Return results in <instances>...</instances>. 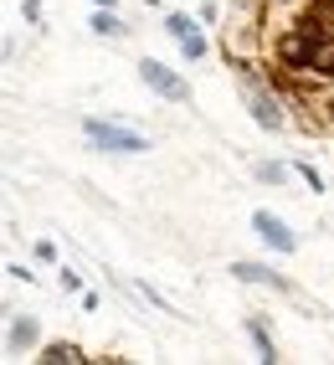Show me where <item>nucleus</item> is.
<instances>
[{
	"label": "nucleus",
	"mask_w": 334,
	"mask_h": 365,
	"mask_svg": "<svg viewBox=\"0 0 334 365\" xmlns=\"http://www.w3.org/2000/svg\"><path fill=\"white\" fill-rule=\"evenodd\" d=\"M41 360H46V365H78L83 350L73 345V339H57V345H46V350H41Z\"/></svg>",
	"instance_id": "8"
},
{
	"label": "nucleus",
	"mask_w": 334,
	"mask_h": 365,
	"mask_svg": "<svg viewBox=\"0 0 334 365\" xmlns=\"http://www.w3.org/2000/svg\"><path fill=\"white\" fill-rule=\"evenodd\" d=\"M26 345H36V319H11L6 350H26Z\"/></svg>",
	"instance_id": "7"
},
{
	"label": "nucleus",
	"mask_w": 334,
	"mask_h": 365,
	"mask_svg": "<svg viewBox=\"0 0 334 365\" xmlns=\"http://www.w3.org/2000/svg\"><path fill=\"white\" fill-rule=\"evenodd\" d=\"M21 16H26V21H41V0H26V6H21Z\"/></svg>",
	"instance_id": "14"
},
{
	"label": "nucleus",
	"mask_w": 334,
	"mask_h": 365,
	"mask_svg": "<svg viewBox=\"0 0 334 365\" xmlns=\"http://www.w3.org/2000/svg\"><path fill=\"white\" fill-rule=\"evenodd\" d=\"M298 175L308 180V190H324V175H319V170H314V165H308V160L298 165Z\"/></svg>",
	"instance_id": "12"
},
{
	"label": "nucleus",
	"mask_w": 334,
	"mask_h": 365,
	"mask_svg": "<svg viewBox=\"0 0 334 365\" xmlns=\"http://www.w3.org/2000/svg\"><path fill=\"white\" fill-rule=\"evenodd\" d=\"M88 26H93V31H98V36H129V26H124V21H118V16H113V6H108V11H98V16H93V21H88Z\"/></svg>",
	"instance_id": "9"
},
{
	"label": "nucleus",
	"mask_w": 334,
	"mask_h": 365,
	"mask_svg": "<svg viewBox=\"0 0 334 365\" xmlns=\"http://www.w3.org/2000/svg\"><path fill=\"white\" fill-rule=\"evenodd\" d=\"M252 232H257L262 242H268L273 252H298V237H293L288 227H283L273 211H252Z\"/></svg>",
	"instance_id": "4"
},
{
	"label": "nucleus",
	"mask_w": 334,
	"mask_h": 365,
	"mask_svg": "<svg viewBox=\"0 0 334 365\" xmlns=\"http://www.w3.org/2000/svg\"><path fill=\"white\" fill-rule=\"evenodd\" d=\"M247 108H252V118H257L262 129H283V124H288V118H283V108H278V98L257 88V78H247Z\"/></svg>",
	"instance_id": "5"
},
{
	"label": "nucleus",
	"mask_w": 334,
	"mask_h": 365,
	"mask_svg": "<svg viewBox=\"0 0 334 365\" xmlns=\"http://www.w3.org/2000/svg\"><path fill=\"white\" fill-rule=\"evenodd\" d=\"M88 144L93 150H108V155H145L150 150V139L139 134V129H124V124H108V118H88L83 124Z\"/></svg>",
	"instance_id": "1"
},
{
	"label": "nucleus",
	"mask_w": 334,
	"mask_h": 365,
	"mask_svg": "<svg viewBox=\"0 0 334 365\" xmlns=\"http://www.w3.org/2000/svg\"><path fill=\"white\" fill-rule=\"evenodd\" d=\"M231 278H242V283H262V288H278V294H293V283L273 273L268 262H231Z\"/></svg>",
	"instance_id": "6"
},
{
	"label": "nucleus",
	"mask_w": 334,
	"mask_h": 365,
	"mask_svg": "<svg viewBox=\"0 0 334 365\" xmlns=\"http://www.w3.org/2000/svg\"><path fill=\"white\" fill-rule=\"evenodd\" d=\"M257 180H268V185H283V180H288V165H278V160H262V165H257Z\"/></svg>",
	"instance_id": "11"
},
{
	"label": "nucleus",
	"mask_w": 334,
	"mask_h": 365,
	"mask_svg": "<svg viewBox=\"0 0 334 365\" xmlns=\"http://www.w3.org/2000/svg\"><path fill=\"white\" fill-rule=\"evenodd\" d=\"M78 288H83V278L73 273V267H62V294H78Z\"/></svg>",
	"instance_id": "13"
},
{
	"label": "nucleus",
	"mask_w": 334,
	"mask_h": 365,
	"mask_svg": "<svg viewBox=\"0 0 334 365\" xmlns=\"http://www.w3.org/2000/svg\"><path fill=\"white\" fill-rule=\"evenodd\" d=\"M165 31H170V36L180 41V52H185L190 62L206 57V36H201V26H196V21H190L185 11H170V16H165Z\"/></svg>",
	"instance_id": "3"
},
{
	"label": "nucleus",
	"mask_w": 334,
	"mask_h": 365,
	"mask_svg": "<svg viewBox=\"0 0 334 365\" xmlns=\"http://www.w3.org/2000/svg\"><path fill=\"white\" fill-rule=\"evenodd\" d=\"M139 83H145L150 93H160L165 103H190V83L180 78L175 67L155 62V57H145V62H139Z\"/></svg>",
	"instance_id": "2"
},
{
	"label": "nucleus",
	"mask_w": 334,
	"mask_h": 365,
	"mask_svg": "<svg viewBox=\"0 0 334 365\" xmlns=\"http://www.w3.org/2000/svg\"><path fill=\"white\" fill-rule=\"evenodd\" d=\"M247 334H252V345H257V360H278V350H273V339H268V329H262V319H247Z\"/></svg>",
	"instance_id": "10"
},
{
	"label": "nucleus",
	"mask_w": 334,
	"mask_h": 365,
	"mask_svg": "<svg viewBox=\"0 0 334 365\" xmlns=\"http://www.w3.org/2000/svg\"><path fill=\"white\" fill-rule=\"evenodd\" d=\"M93 6H113V0H93Z\"/></svg>",
	"instance_id": "15"
}]
</instances>
